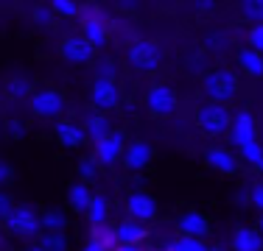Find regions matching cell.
<instances>
[{
    "mask_svg": "<svg viewBox=\"0 0 263 251\" xmlns=\"http://www.w3.org/2000/svg\"><path fill=\"white\" fill-rule=\"evenodd\" d=\"M185 65H187V70L191 73H196V75H204L210 70V53L204 48H196V50H191V56L185 59Z\"/></svg>",
    "mask_w": 263,
    "mask_h": 251,
    "instance_id": "484cf974",
    "label": "cell"
},
{
    "mask_svg": "<svg viewBox=\"0 0 263 251\" xmlns=\"http://www.w3.org/2000/svg\"><path fill=\"white\" fill-rule=\"evenodd\" d=\"M115 232H118V243H121V246H140V243L148 237L146 226L132 221V218H129V221H123V223H118Z\"/></svg>",
    "mask_w": 263,
    "mask_h": 251,
    "instance_id": "d6986e66",
    "label": "cell"
},
{
    "mask_svg": "<svg viewBox=\"0 0 263 251\" xmlns=\"http://www.w3.org/2000/svg\"><path fill=\"white\" fill-rule=\"evenodd\" d=\"M90 100H92V109L104 112V115L115 112L118 106H121V100H123L118 81H101V78H96V81H92V90H90Z\"/></svg>",
    "mask_w": 263,
    "mask_h": 251,
    "instance_id": "9c48e42d",
    "label": "cell"
},
{
    "mask_svg": "<svg viewBox=\"0 0 263 251\" xmlns=\"http://www.w3.org/2000/svg\"><path fill=\"white\" fill-rule=\"evenodd\" d=\"M154 251H174L171 246H162V248H154Z\"/></svg>",
    "mask_w": 263,
    "mask_h": 251,
    "instance_id": "7dc6e473",
    "label": "cell"
},
{
    "mask_svg": "<svg viewBox=\"0 0 263 251\" xmlns=\"http://www.w3.org/2000/svg\"><path fill=\"white\" fill-rule=\"evenodd\" d=\"M196 126L204 131L208 137H221L230 134V126H233V112L227 109V103H202L196 109Z\"/></svg>",
    "mask_w": 263,
    "mask_h": 251,
    "instance_id": "277c9868",
    "label": "cell"
},
{
    "mask_svg": "<svg viewBox=\"0 0 263 251\" xmlns=\"http://www.w3.org/2000/svg\"><path fill=\"white\" fill-rule=\"evenodd\" d=\"M230 48V36L227 34H218V31H213V34H208V39H204V50L208 53H218V50H227Z\"/></svg>",
    "mask_w": 263,
    "mask_h": 251,
    "instance_id": "836d02e7",
    "label": "cell"
},
{
    "mask_svg": "<svg viewBox=\"0 0 263 251\" xmlns=\"http://www.w3.org/2000/svg\"><path fill=\"white\" fill-rule=\"evenodd\" d=\"M92 145H96V151H92V159H96L98 165H104V168H112L115 162H121L123 151H126V145H129V137H126V131L112 129L104 140L92 142Z\"/></svg>",
    "mask_w": 263,
    "mask_h": 251,
    "instance_id": "8992f818",
    "label": "cell"
},
{
    "mask_svg": "<svg viewBox=\"0 0 263 251\" xmlns=\"http://www.w3.org/2000/svg\"><path fill=\"white\" fill-rule=\"evenodd\" d=\"M235 61H238V70L247 78H263V53L252 48H241L235 53Z\"/></svg>",
    "mask_w": 263,
    "mask_h": 251,
    "instance_id": "2e32d148",
    "label": "cell"
},
{
    "mask_svg": "<svg viewBox=\"0 0 263 251\" xmlns=\"http://www.w3.org/2000/svg\"><path fill=\"white\" fill-rule=\"evenodd\" d=\"M106 218H109V201L92 193V201L87 206V221H90V226H101L106 223Z\"/></svg>",
    "mask_w": 263,
    "mask_h": 251,
    "instance_id": "603a6c76",
    "label": "cell"
},
{
    "mask_svg": "<svg viewBox=\"0 0 263 251\" xmlns=\"http://www.w3.org/2000/svg\"><path fill=\"white\" fill-rule=\"evenodd\" d=\"M48 6L53 9L56 17H65V20H73V17H79L81 6L76 0H48Z\"/></svg>",
    "mask_w": 263,
    "mask_h": 251,
    "instance_id": "f1b7e54d",
    "label": "cell"
},
{
    "mask_svg": "<svg viewBox=\"0 0 263 251\" xmlns=\"http://www.w3.org/2000/svg\"><path fill=\"white\" fill-rule=\"evenodd\" d=\"M249 204L258 212H263V181H255L252 190H249Z\"/></svg>",
    "mask_w": 263,
    "mask_h": 251,
    "instance_id": "74e56055",
    "label": "cell"
},
{
    "mask_svg": "<svg viewBox=\"0 0 263 251\" xmlns=\"http://www.w3.org/2000/svg\"><path fill=\"white\" fill-rule=\"evenodd\" d=\"M76 176H79V181H92L98 176V162L92 156H81L76 162Z\"/></svg>",
    "mask_w": 263,
    "mask_h": 251,
    "instance_id": "f546056e",
    "label": "cell"
},
{
    "mask_svg": "<svg viewBox=\"0 0 263 251\" xmlns=\"http://www.w3.org/2000/svg\"><path fill=\"white\" fill-rule=\"evenodd\" d=\"M59 56L67 65H90V61H96V48L81 34H73L59 42Z\"/></svg>",
    "mask_w": 263,
    "mask_h": 251,
    "instance_id": "30bf717a",
    "label": "cell"
},
{
    "mask_svg": "<svg viewBox=\"0 0 263 251\" xmlns=\"http://www.w3.org/2000/svg\"><path fill=\"white\" fill-rule=\"evenodd\" d=\"M247 39H249V48L258 50V53H263V23H258V25H252V28H249Z\"/></svg>",
    "mask_w": 263,
    "mask_h": 251,
    "instance_id": "8d00e7d4",
    "label": "cell"
},
{
    "mask_svg": "<svg viewBox=\"0 0 263 251\" xmlns=\"http://www.w3.org/2000/svg\"><path fill=\"white\" fill-rule=\"evenodd\" d=\"M96 78H101V81H118V65L112 59H98L96 61Z\"/></svg>",
    "mask_w": 263,
    "mask_h": 251,
    "instance_id": "d6a6232c",
    "label": "cell"
},
{
    "mask_svg": "<svg viewBox=\"0 0 263 251\" xmlns=\"http://www.w3.org/2000/svg\"><path fill=\"white\" fill-rule=\"evenodd\" d=\"M42 251H70L67 246V237L65 235H53V232H45V235H40V243H36Z\"/></svg>",
    "mask_w": 263,
    "mask_h": 251,
    "instance_id": "83f0119b",
    "label": "cell"
},
{
    "mask_svg": "<svg viewBox=\"0 0 263 251\" xmlns=\"http://www.w3.org/2000/svg\"><path fill=\"white\" fill-rule=\"evenodd\" d=\"M216 9H218V0H191V11L196 17H210L216 14Z\"/></svg>",
    "mask_w": 263,
    "mask_h": 251,
    "instance_id": "e575fe53",
    "label": "cell"
},
{
    "mask_svg": "<svg viewBox=\"0 0 263 251\" xmlns=\"http://www.w3.org/2000/svg\"><path fill=\"white\" fill-rule=\"evenodd\" d=\"M143 100H146V109L154 117H171L179 106L177 92H174L171 84H152L146 90V95H143Z\"/></svg>",
    "mask_w": 263,
    "mask_h": 251,
    "instance_id": "ba28073f",
    "label": "cell"
},
{
    "mask_svg": "<svg viewBox=\"0 0 263 251\" xmlns=\"http://www.w3.org/2000/svg\"><path fill=\"white\" fill-rule=\"evenodd\" d=\"M34 92V84L26 78V75H9L3 84V95L9 100H26Z\"/></svg>",
    "mask_w": 263,
    "mask_h": 251,
    "instance_id": "ffe728a7",
    "label": "cell"
},
{
    "mask_svg": "<svg viewBox=\"0 0 263 251\" xmlns=\"http://www.w3.org/2000/svg\"><path fill=\"white\" fill-rule=\"evenodd\" d=\"M162 59H165L162 45L154 39H135V42H129V48H126V61H129L132 70H137V73L160 70Z\"/></svg>",
    "mask_w": 263,
    "mask_h": 251,
    "instance_id": "3957f363",
    "label": "cell"
},
{
    "mask_svg": "<svg viewBox=\"0 0 263 251\" xmlns=\"http://www.w3.org/2000/svg\"><path fill=\"white\" fill-rule=\"evenodd\" d=\"M204 162H208L210 171H216V173H221V176H233V173H238V159H235L233 151H227V148H218V145L208 148V154H204Z\"/></svg>",
    "mask_w": 263,
    "mask_h": 251,
    "instance_id": "5bb4252c",
    "label": "cell"
},
{
    "mask_svg": "<svg viewBox=\"0 0 263 251\" xmlns=\"http://www.w3.org/2000/svg\"><path fill=\"white\" fill-rule=\"evenodd\" d=\"M11 179H14V168L9 162H0V187L11 184Z\"/></svg>",
    "mask_w": 263,
    "mask_h": 251,
    "instance_id": "f35d334b",
    "label": "cell"
},
{
    "mask_svg": "<svg viewBox=\"0 0 263 251\" xmlns=\"http://www.w3.org/2000/svg\"><path fill=\"white\" fill-rule=\"evenodd\" d=\"M23 251H42L40 246H28V248H23Z\"/></svg>",
    "mask_w": 263,
    "mask_h": 251,
    "instance_id": "bcb514c9",
    "label": "cell"
},
{
    "mask_svg": "<svg viewBox=\"0 0 263 251\" xmlns=\"http://www.w3.org/2000/svg\"><path fill=\"white\" fill-rule=\"evenodd\" d=\"M126 212H129L132 221L148 223V221H154V218H157L160 204H157V198L148 196V193H132V196L126 198Z\"/></svg>",
    "mask_w": 263,
    "mask_h": 251,
    "instance_id": "8fae6325",
    "label": "cell"
},
{
    "mask_svg": "<svg viewBox=\"0 0 263 251\" xmlns=\"http://www.w3.org/2000/svg\"><path fill=\"white\" fill-rule=\"evenodd\" d=\"M79 23H81V36L90 42L92 48H104L109 42V20H106L104 9L96 3H87L81 6L79 11Z\"/></svg>",
    "mask_w": 263,
    "mask_h": 251,
    "instance_id": "7a4b0ae2",
    "label": "cell"
},
{
    "mask_svg": "<svg viewBox=\"0 0 263 251\" xmlns=\"http://www.w3.org/2000/svg\"><path fill=\"white\" fill-rule=\"evenodd\" d=\"M208 251H221V248H208Z\"/></svg>",
    "mask_w": 263,
    "mask_h": 251,
    "instance_id": "681fc988",
    "label": "cell"
},
{
    "mask_svg": "<svg viewBox=\"0 0 263 251\" xmlns=\"http://www.w3.org/2000/svg\"><path fill=\"white\" fill-rule=\"evenodd\" d=\"M11 210H14V201L6 196V193H0V221H3V218L9 215Z\"/></svg>",
    "mask_w": 263,
    "mask_h": 251,
    "instance_id": "ab89813d",
    "label": "cell"
},
{
    "mask_svg": "<svg viewBox=\"0 0 263 251\" xmlns=\"http://www.w3.org/2000/svg\"><path fill=\"white\" fill-rule=\"evenodd\" d=\"M238 90H241V81H238V73L230 70V67H210L202 75V92L213 103H230V100H235Z\"/></svg>",
    "mask_w": 263,
    "mask_h": 251,
    "instance_id": "6da1fadb",
    "label": "cell"
},
{
    "mask_svg": "<svg viewBox=\"0 0 263 251\" xmlns=\"http://www.w3.org/2000/svg\"><path fill=\"white\" fill-rule=\"evenodd\" d=\"M152 159H154V148L148 145L146 140H132L126 145V151H123V156H121L123 168L132 171V173L146 171V168L152 165Z\"/></svg>",
    "mask_w": 263,
    "mask_h": 251,
    "instance_id": "7c38bea8",
    "label": "cell"
},
{
    "mask_svg": "<svg viewBox=\"0 0 263 251\" xmlns=\"http://www.w3.org/2000/svg\"><path fill=\"white\" fill-rule=\"evenodd\" d=\"M238 154H241L243 162H249V168H255V171L263 173V145L258 142V137L243 142V145H238Z\"/></svg>",
    "mask_w": 263,
    "mask_h": 251,
    "instance_id": "7402d4cb",
    "label": "cell"
},
{
    "mask_svg": "<svg viewBox=\"0 0 263 251\" xmlns=\"http://www.w3.org/2000/svg\"><path fill=\"white\" fill-rule=\"evenodd\" d=\"M84 134H87V140L90 142H98V140H104L106 134L112 131V123H109V117L104 115V112H87V117H84Z\"/></svg>",
    "mask_w": 263,
    "mask_h": 251,
    "instance_id": "e0dca14e",
    "label": "cell"
},
{
    "mask_svg": "<svg viewBox=\"0 0 263 251\" xmlns=\"http://www.w3.org/2000/svg\"><path fill=\"white\" fill-rule=\"evenodd\" d=\"M92 240H98L106 251H115L118 246H121V243H118V232L112 229V226H106V223L92 226Z\"/></svg>",
    "mask_w": 263,
    "mask_h": 251,
    "instance_id": "4316f807",
    "label": "cell"
},
{
    "mask_svg": "<svg viewBox=\"0 0 263 251\" xmlns=\"http://www.w3.org/2000/svg\"><path fill=\"white\" fill-rule=\"evenodd\" d=\"M40 223L45 232H53V235H65V229H67V218L59 210H45L40 215Z\"/></svg>",
    "mask_w": 263,
    "mask_h": 251,
    "instance_id": "cb8c5ba5",
    "label": "cell"
},
{
    "mask_svg": "<svg viewBox=\"0 0 263 251\" xmlns=\"http://www.w3.org/2000/svg\"><path fill=\"white\" fill-rule=\"evenodd\" d=\"M3 229L9 232L11 237H23V240H34V237L42 235V223L40 215L31 210L28 204H20L3 218Z\"/></svg>",
    "mask_w": 263,
    "mask_h": 251,
    "instance_id": "5b68a950",
    "label": "cell"
},
{
    "mask_svg": "<svg viewBox=\"0 0 263 251\" xmlns=\"http://www.w3.org/2000/svg\"><path fill=\"white\" fill-rule=\"evenodd\" d=\"M6 131H9L11 140H23V137L28 134V123L20 120V117H11V120L6 123Z\"/></svg>",
    "mask_w": 263,
    "mask_h": 251,
    "instance_id": "d590c367",
    "label": "cell"
},
{
    "mask_svg": "<svg viewBox=\"0 0 263 251\" xmlns=\"http://www.w3.org/2000/svg\"><path fill=\"white\" fill-rule=\"evenodd\" d=\"M230 246H233V251H263V235L249 226H238Z\"/></svg>",
    "mask_w": 263,
    "mask_h": 251,
    "instance_id": "ac0fdd59",
    "label": "cell"
},
{
    "mask_svg": "<svg viewBox=\"0 0 263 251\" xmlns=\"http://www.w3.org/2000/svg\"><path fill=\"white\" fill-rule=\"evenodd\" d=\"M31 20L40 25V28H51L53 20H56V14H53V9L48 3H36L34 11H31Z\"/></svg>",
    "mask_w": 263,
    "mask_h": 251,
    "instance_id": "4dcf8cb0",
    "label": "cell"
},
{
    "mask_svg": "<svg viewBox=\"0 0 263 251\" xmlns=\"http://www.w3.org/2000/svg\"><path fill=\"white\" fill-rule=\"evenodd\" d=\"M28 103L36 117H59L65 112V95L56 87H34Z\"/></svg>",
    "mask_w": 263,
    "mask_h": 251,
    "instance_id": "52a82bcc",
    "label": "cell"
},
{
    "mask_svg": "<svg viewBox=\"0 0 263 251\" xmlns=\"http://www.w3.org/2000/svg\"><path fill=\"white\" fill-rule=\"evenodd\" d=\"M123 6H135V3H140V0H121Z\"/></svg>",
    "mask_w": 263,
    "mask_h": 251,
    "instance_id": "f6af8a7d",
    "label": "cell"
},
{
    "mask_svg": "<svg viewBox=\"0 0 263 251\" xmlns=\"http://www.w3.org/2000/svg\"><path fill=\"white\" fill-rule=\"evenodd\" d=\"M90 201H92V193H90V184H87V181H76V184H70V190H67V204L73 206V212L87 215Z\"/></svg>",
    "mask_w": 263,
    "mask_h": 251,
    "instance_id": "44dd1931",
    "label": "cell"
},
{
    "mask_svg": "<svg viewBox=\"0 0 263 251\" xmlns=\"http://www.w3.org/2000/svg\"><path fill=\"white\" fill-rule=\"evenodd\" d=\"M258 232L263 235V212H260V218H258Z\"/></svg>",
    "mask_w": 263,
    "mask_h": 251,
    "instance_id": "ee69618b",
    "label": "cell"
},
{
    "mask_svg": "<svg viewBox=\"0 0 263 251\" xmlns=\"http://www.w3.org/2000/svg\"><path fill=\"white\" fill-rule=\"evenodd\" d=\"M81 251H106V248H104L98 240H92V237H90V240H87L84 246H81Z\"/></svg>",
    "mask_w": 263,
    "mask_h": 251,
    "instance_id": "60d3db41",
    "label": "cell"
},
{
    "mask_svg": "<svg viewBox=\"0 0 263 251\" xmlns=\"http://www.w3.org/2000/svg\"><path fill=\"white\" fill-rule=\"evenodd\" d=\"M238 14L247 23H263V0H238Z\"/></svg>",
    "mask_w": 263,
    "mask_h": 251,
    "instance_id": "d4e9b609",
    "label": "cell"
},
{
    "mask_svg": "<svg viewBox=\"0 0 263 251\" xmlns=\"http://www.w3.org/2000/svg\"><path fill=\"white\" fill-rule=\"evenodd\" d=\"M157 3H177V0H157Z\"/></svg>",
    "mask_w": 263,
    "mask_h": 251,
    "instance_id": "c3c4849f",
    "label": "cell"
},
{
    "mask_svg": "<svg viewBox=\"0 0 263 251\" xmlns=\"http://www.w3.org/2000/svg\"><path fill=\"white\" fill-rule=\"evenodd\" d=\"M174 251H208V246H204V240H199V237H185L179 235L177 240L171 243Z\"/></svg>",
    "mask_w": 263,
    "mask_h": 251,
    "instance_id": "1f68e13d",
    "label": "cell"
},
{
    "mask_svg": "<svg viewBox=\"0 0 263 251\" xmlns=\"http://www.w3.org/2000/svg\"><path fill=\"white\" fill-rule=\"evenodd\" d=\"M53 137H56V142H59L62 148H81L87 142L84 129H81L79 123H73V120H56Z\"/></svg>",
    "mask_w": 263,
    "mask_h": 251,
    "instance_id": "4fadbf2b",
    "label": "cell"
},
{
    "mask_svg": "<svg viewBox=\"0 0 263 251\" xmlns=\"http://www.w3.org/2000/svg\"><path fill=\"white\" fill-rule=\"evenodd\" d=\"M179 232H182L185 237H199V240H204V237L210 235L208 215H202V212H185V215L179 218Z\"/></svg>",
    "mask_w": 263,
    "mask_h": 251,
    "instance_id": "9a60e30c",
    "label": "cell"
},
{
    "mask_svg": "<svg viewBox=\"0 0 263 251\" xmlns=\"http://www.w3.org/2000/svg\"><path fill=\"white\" fill-rule=\"evenodd\" d=\"M235 201H238V204H249V193L247 190H238L235 193Z\"/></svg>",
    "mask_w": 263,
    "mask_h": 251,
    "instance_id": "b9f144b4",
    "label": "cell"
},
{
    "mask_svg": "<svg viewBox=\"0 0 263 251\" xmlns=\"http://www.w3.org/2000/svg\"><path fill=\"white\" fill-rule=\"evenodd\" d=\"M115 251H143L140 246H118Z\"/></svg>",
    "mask_w": 263,
    "mask_h": 251,
    "instance_id": "7bdbcfd3",
    "label": "cell"
}]
</instances>
